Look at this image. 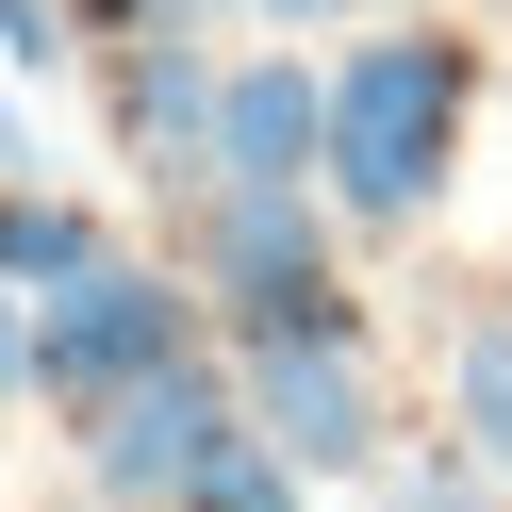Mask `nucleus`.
Listing matches in <instances>:
<instances>
[{
	"instance_id": "obj_7",
	"label": "nucleus",
	"mask_w": 512,
	"mask_h": 512,
	"mask_svg": "<svg viewBox=\"0 0 512 512\" xmlns=\"http://www.w3.org/2000/svg\"><path fill=\"white\" fill-rule=\"evenodd\" d=\"M314 166H331V67L298 34L232 50V83H215V182H314Z\"/></svg>"
},
{
	"instance_id": "obj_15",
	"label": "nucleus",
	"mask_w": 512,
	"mask_h": 512,
	"mask_svg": "<svg viewBox=\"0 0 512 512\" xmlns=\"http://www.w3.org/2000/svg\"><path fill=\"white\" fill-rule=\"evenodd\" d=\"M248 34H314V17H347V0H232Z\"/></svg>"
},
{
	"instance_id": "obj_2",
	"label": "nucleus",
	"mask_w": 512,
	"mask_h": 512,
	"mask_svg": "<svg viewBox=\"0 0 512 512\" xmlns=\"http://www.w3.org/2000/svg\"><path fill=\"white\" fill-rule=\"evenodd\" d=\"M347 215L331 182H199L182 199V281H199L215 347H281V331H347Z\"/></svg>"
},
{
	"instance_id": "obj_13",
	"label": "nucleus",
	"mask_w": 512,
	"mask_h": 512,
	"mask_svg": "<svg viewBox=\"0 0 512 512\" xmlns=\"http://www.w3.org/2000/svg\"><path fill=\"white\" fill-rule=\"evenodd\" d=\"M67 17H83V67H100V50H133V34H215L232 0H67Z\"/></svg>"
},
{
	"instance_id": "obj_14",
	"label": "nucleus",
	"mask_w": 512,
	"mask_h": 512,
	"mask_svg": "<svg viewBox=\"0 0 512 512\" xmlns=\"http://www.w3.org/2000/svg\"><path fill=\"white\" fill-rule=\"evenodd\" d=\"M17 413H34V298L0 281V430H17Z\"/></svg>"
},
{
	"instance_id": "obj_3",
	"label": "nucleus",
	"mask_w": 512,
	"mask_h": 512,
	"mask_svg": "<svg viewBox=\"0 0 512 512\" xmlns=\"http://www.w3.org/2000/svg\"><path fill=\"white\" fill-rule=\"evenodd\" d=\"M182 347H215L199 281H182V265H149V248H100L67 298H34V413H67V430H83L100 397L166 380Z\"/></svg>"
},
{
	"instance_id": "obj_9",
	"label": "nucleus",
	"mask_w": 512,
	"mask_h": 512,
	"mask_svg": "<svg viewBox=\"0 0 512 512\" xmlns=\"http://www.w3.org/2000/svg\"><path fill=\"white\" fill-rule=\"evenodd\" d=\"M446 430L512 479V298H463V314H446Z\"/></svg>"
},
{
	"instance_id": "obj_17",
	"label": "nucleus",
	"mask_w": 512,
	"mask_h": 512,
	"mask_svg": "<svg viewBox=\"0 0 512 512\" xmlns=\"http://www.w3.org/2000/svg\"><path fill=\"white\" fill-rule=\"evenodd\" d=\"M347 17H397V0H347Z\"/></svg>"
},
{
	"instance_id": "obj_6",
	"label": "nucleus",
	"mask_w": 512,
	"mask_h": 512,
	"mask_svg": "<svg viewBox=\"0 0 512 512\" xmlns=\"http://www.w3.org/2000/svg\"><path fill=\"white\" fill-rule=\"evenodd\" d=\"M215 83H232L215 34H133V50H100V133H116V166H133L149 199H199V182H215Z\"/></svg>"
},
{
	"instance_id": "obj_12",
	"label": "nucleus",
	"mask_w": 512,
	"mask_h": 512,
	"mask_svg": "<svg viewBox=\"0 0 512 512\" xmlns=\"http://www.w3.org/2000/svg\"><path fill=\"white\" fill-rule=\"evenodd\" d=\"M83 67V17L67 0H0V83H67Z\"/></svg>"
},
{
	"instance_id": "obj_18",
	"label": "nucleus",
	"mask_w": 512,
	"mask_h": 512,
	"mask_svg": "<svg viewBox=\"0 0 512 512\" xmlns=\"http://www.w3.org/2000/svg\"><path fill=\"white\" fill-rule=\"evenodd\" d=\"M347 512H364V496H347Z\"/></svg>"
},
{
	"instance_id": "obj_1",
	"label": "nucleus",
	"mask_w": 512,
	"mask_h": 512,
	"mask_svg": "<svg viewBox=\"0 0 512 512\" xmlns=\"http://www.w3.org/2000/svg\"><path fill=\"white\" fill-rule=\"evenodd\" d=\"M463 116H479V34L463 17H380L364 50H331V215L347 232H430L463 182Z\"/></svg>"
},
{
	"instance_id": "obj_16",
	"label": "nucleus",
	"mask_w": 512,
	"mask_h": 512,
	"mask_svg": "<svg viewBox=\"0 0 512 512\" xmlns=\"http://www.w3.org/2000/svg\"><path fill=\"white\" fill-rule=\"evenodd\" d=\"M0 182H34V116H17V83H0Z\"/></svg>"
},
{
	"instance_id": "obj_5",
	"label": "nucleus",
	"mask_w": 512,
	"mask_h": 512,
	"mask_svg": "<svg viewBox=\"0 0 512 512\" xmlns=\"http://www.w3.org/2000/svg\"><path fill=\"white\" fill-rule=\"evenodd\" d=\"M232 380H248V430H265L298 479H331V496H364V479L413 446V430H397V397H380V347H364V314H347V331L232 347Z\"/></svg>"
},
{
	"instance_id": "obj_10",
	"label": "nucleus",
	"mask_w": 512,
	"mask_h": 512,
	"mask_svg": "<svg viewBox=\"0 0 512 512\" xmlns=\"http://www.w3.org/2000/svg\"><path fill=\"white\" fill-rule=\"evenodd\" d=\"M364 512H512V479H496V463H479V446H463V430H413V446H397V463H380V479H364Z\"/></svg>"
},
{
	"instance_id": "obj_4",
	"label": "nucleus",
	"mask_w": 512,
	"mask_h": 512,
	"mask_svg": "<svg viewBox=\"0 0 512 512\" xmlns=\"http://www.w3.org/2000/svg\"><path fill=\"white\" fill-rule=\"evenodd\" d=\"M232 446H248V380H232V347H182L166 380H133V397L83 413L67 463H83V496H100V512H182Z\"/></svg>"
},
{
	"instance_id": "obj_8",
	"label": "nucleus",
	"mask_w": 512,
	"mask_h": 512,
	"mask_svg": "<svg viewBox=\"0 0 512 512\" xmlns=\"http://www.w3.org/2000/svg\"><path fill=\"white\" fill-rule=\"evenodd\" d=\"M100 248H116L100 199H67V182H0V281H17V298H67Z\"/></svg>"
},
{
	"instance_id": "obj_11",
	"label": "nucleus",
	"mask_w": 512,
	"mask_h": 512,
	"mask_svg": "<svg viewBox=\"0 0 512 512\" xmlns=\"http://www.w3.org/2000/svg\"><path fill=\"white\" fill-rule=\"evenodd\" d=\"M182 512H314V479L281 463L265 430H248V446H232V463H215V479H199V496H182Z\"/></svg>"
}]
</instances>
